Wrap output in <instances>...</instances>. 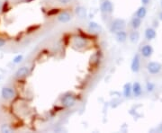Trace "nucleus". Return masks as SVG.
Segmentation results:
<instances>
[{
	"mask_svg": "<svg viewBox=\"0 0 162 133\" xmlns=\"http://www.w3.org/2000/svg\"><path fill=\"white\" fill-rule=\"evenodd\" d=\"M58 13H60V9H58V8H54V9H51V10H50V11L47 13V15H57Z\"/></svg>",
	"mask_w": 162,
	"mask_h": 133,
	"instance_id": "21",
	"label": "nucleus"
},
{
	"mask_svg": "<svg viewBox=\"0 0 162 133\" xmlns=\"http://www.w3.org/2000/svg\"><path fill=\"white\" fill-rule=\"evenodd\" d=\"M140 52H142V55L144 58H149L153 53V49H152V47H151V45L146 44V45H144L142 48V49H140Z\"/></svg>",
	"mask_w": 162,
	"mask_h": 133,
	"instance_id": "8",
	"label": "nucleus"
},
{
	"mask_svg": "<svg viewBox=\"0 0 162 133\" xmlns=\"http://www.w3.org/2000/svg\"><path fill=\"white\" fill-rule=\"evenodd\" d=\"M146 89L148 92H152L155 89V85L153 83H151V82H148L146 85Z\"/></svg>",
	"mask_w": 162,
	"mask_h": 133,
	"instance_id": "20",
	"label": "nucleus"
},
{
	"mask_svg": "<svg viewBox=\"0 0 162 133\" xmlns=\"http://www.w3.org/2000/svg\"><path fill=\"white\" fill-rule=\"evenodd\" d=\"M147 15V9L145 6H140L138 8L137 12H136V16L140 18V19H143Z\"/></svg>",
	"mask_w": 162,
	"mask_h": 133,
	"instance_id": "16",
	"label": "nucleus"
},
{
	"mask_svg": "<svg viewBox=\"0 0 162 133\" xmlns=\"http://www.w3.org/2000/svg\"><path fill=\"white\" fill-rule=\"evenodd\" d=\"M158 18H159L160 21H162V12H160V13H159V15H158Z\"/></svg>",
	"mask_w": 162,
	"mask_h": 133,
	"instance_id": "28",
	"label": "nucleus"
},
{
	"mask_svg": "<svg viewBox=\"0 0 162 133\" xmlns=\"http://www.w3.org/2000/svg\"><path fill=\"white\" fill-rule=\"evenodd\" d=\"M140 59L139 54H136L133 58L132 64H131V69L133 72L137 73L140 71Z\"/></svg>",
	"mask_w": 162,
	"mask_h": 133,
	"instance_id": "6",
	"label": "nucleus"
},
{
	"mask_svg": "<svg viewBox=\"0 0 162 133\" xmlns=\"http://www.w3.org/2000/svg\"><path fill=\"white\" fill-rule=\"evenodd\" d=\"M101 11L104 14H112L114 11L113 3L109 0H105L101 4Z\"/></svg>",
	"mask_w": 162,
	"mask_h": 133,
	"instance_id": "5",
	"label": "nucleus"
},
{
	"mask_svg": "<svg viewBox=\"0 0 162 133\" xmlns=\"http://www.w3.org/2000/svg\"><path fill=\"white\" fill-rule=\"evenodd\" d=\"M71 19V15L68 13V12H61L59 15H58V20L59 22L62 23V24H66L68 22L70 21Z\"/></svg>",
	"mask_w": 162,
	"mask_h": 133,
	"instance_id": "10",
	"label": "nucleus"
},
{
	"mask_svg": "<svg viewBox=\"0 0 162 133\" xmlns=\"http://www.w3.org/2000/svg\"><path fill=\"white\" fill-rule=\"evenodd\" d=\"M2 96L6 100L12 99L15 96V91L13 88L10 87H5L2 89Z\"/></svg>",
	"mask_w": 162,
	"mask_h": 133,
	"instance_id": "7",
	"label": "nucleus"
},
{
	"mask_svg": "<svg viewBox=\"0 0 162 133\" xmlns=\"http://www.w3.org/2000/svg\"><path fill=\"white\" fill-rule=\"evenodd\" d=\"M75 13L80 19H85L88 16V12H86V9L84 6H79L75 8Z\"/></svg>",
	"mask_w": 162,
	"mask_h": 133,
	"instance_id": "9",
	"label": "nucleus"
},
{
	"mask_svg": "<svg viewBox=\"0 0 162 133\" xmlns=\"http://www.w3.org/2000/svg\"><path fill=\"white\" fill-rule=\"evenodd\" d=\"M62 102V104L65 106V107H72L75 105V103H76V98L73 95L71 94H67V95H65L61 100Z\"/></svg>",
	"mask_w": 162,
	"mask_h": 133,
	"instance_id": "3",
	"label": "nucleus"
},
{
	"mask_svg": "<svg viewBox=\"0 0 162 133\" xmlns=\"http://www.w3.org/2000/svg\"><path fill=\"white\" fill-rule=\"evenodd\" d=\"M129 39H130V40H131L133 43L137 42L138 40H139V39H140V33H139V32H137V31L134 30L133 32H132L131 33H130Z\"/></svg>",
	"mask_w": 162,
	"mask_h": 133,
	"instance_id": "17",
	"label": "nucleus"
},
{
	"mask_svg": "<svg viewBox=\"0 0 162 133\" xmlns=\"http://www.w3.org/2000/svg\"><path fill=\"white\" fill-rule=\"evenodd\" d=\"M149 1H150V0H142V3L143 5H147V4L149 3Z\"/></svg>",
	"mask_w": 162,
	"mask_h": 133,
	"instance_id": "26",
	"label": "nucleus"
},
{
	"mask_svg": "<svg viewBox=\"0 0 162 133\" xmlns=\"http://www.w3.org/2000/svg\"><path fill=\"white\" fill-rule=\"evenodd\" d=\"M22 59H23V55H18V56H16V57L13 59V62L15 63V64H17V63H20V62H21Z\"/></svg>",
	"mask_w": 162,
	"mask_h": 133,
	"instance_id": "22",
	"label": "nucleus"
},
{
	"mask_svg": "<svg viewBox=\"0 0 162 133\" xmlns=\"http://www.w3.org/2000/svg\"><path fill=\"white\" fill-rule=\"evenodd\" d=\"M73 45L78 49H82L88 45V40L80 36H76L73 38Z\"/></svg>",
	"mask_w": 162,
	"mask_h": 133,
	"instance_id": "4",
	"label": "nucleus"
},
{
	"mask_svg": "<svg viewBox=\"0 0 162 133\" xmlns=\"http://www.w3.org/2000/svg\"><path fill=\"white\" fill-rule=\"evenodd\" d=\"M126 26V23L123 19H115L114 21L112 23L110 31L113 33H117L121 31H123Z\"/></svg>",
	"mask_w": 162,
	"mask_h": 133,
	"instance_id": "1",
	"label": "nucleus"
},
{
	"mask_svg": "<svg viewBox=\"0 0 162 133\" xmlns=\"http://www.w3.org/2000/svg\"><path fill=\"white\" fill-rule=\"evenodd\" d=\"M116 35V40H118L119 42H126L127 40V33L124 32V31H121L117 33H115Z\"/></svg>",
	"mask_w": 162,
	"mask_h": 133,
	"instance_id": "15",
	"label": "nucleus"
},
{
	"mask_svg": "<svg viewBox=\"0 0 162 133\" xmlns=\"http://www.w3.org/2000/svg\"><path fill=\"white\" fill-rule=\"evenodd\" d=\"M1 131L2 132H10L11 131V129L8 127V125H6V124H4L3 126H2V128H1Z\"/></svg>",
	"mask_w": 162,
	"mask_h": 133,
	"instance_id": "23",
	"label": "nucleus"
},
{
	"mask_svg": "<svg viewBox=\"0 0 162 133\" xmlns=\"http://www.w3.org/2000/svg\"><path fill=\"white\" fill-rule=\"evenodd\" d=\"M131 24H132L133 28L134 30H136V29L140 28V24H142V19L139 18V17H137V16H135V17L133 18Z\"/></svg>",
	"mask_w": 162,
	"mask_h": 133,
	"instance_id": "19",
	"label": "nucleus"
},
{
	"mask_svg": "<svg viewBox=\"0 0 162 133\" xmlns=\"http://www.w3.org/2000/svg\"><path fill=\"white\" fill-rule=\"evenodd\" d=\"M29 73V68L27 67H22L20 68L15 73V77H18V78H21V77H25L28 75Z\"/></svg>",
	"mask_w": 162,
	"mask_h": 133,
	"instance_id": "11",
	"label": "nucleus"
},
{
	"mask_svg": "<svg viewBox=\"0 0 162 133\" xmlns=\"http://www.w3.org/2000/svg\"><path fill=\"white\" fill-rule=\"evenodd\" d=\"M156 31L153 28H147L145 30V38L149 40H153L156 38Z\"/></svg>",
	"mask_w": 162,
	"mask_h": 133,
	"instance_id": "12",
	"label": "nucleus"
},
{
	"mask_svg": "<svg viewBox=\"0 0 162 133\" xmlns=\"http://www.w3.org/2000/svg\"><path fill=\"white\" fill-rule=\"evenodd\" d=\"M133 93V86L130 84V83H127L124 85L123 86V95L125 97H130L131 96Z\"/></svg>",
	"mask_w": 162,
	"mask_h": 133,
	"instance_id": "14",
	"label": "nucleus"
},
{
	"mask_svg": "<svg viewBox=\"0 0 162 133\" xmlns=\"http://www.w3.org/2000/svg\"><path fill=\"white\" fill-rule=\"evenodd\" d=\"M37 28H38V27H34V26H32V27H31V28H29V29H28V32H29V33H31V32H32V30H36Z\"/></svg>",
	"mask_w": 162,
	"mask_h": 133,
	"instance_id": "27",
	"label": "nucleus"
},
{
	"mask_svg": "<svg viewBox=\"0 0 162 133\" xmlns=\"http://www.w3.org/2000/svg\"><path fill=\"white\" fill-rule=\"evenodd\" d=\"M88 28L90 31H93V32H95V33H98L102 30L101 26L98 24H96L95 22H90L88 24Z\"/></svg>",
	"mask_w": 162,
	"mask_h": 133,
	"instance_id": "18",
	"label": "nucleus"
},
{
	"mask_svg": "<svg viewBox=\"0 0 162 133\" xmlns=\"http://www.w3.org/2000/svg\"><path fill=\"white\" fill-rule=\"evenodd\" d=\"M5 43H6V40H3V39H1V38H0V47L4 46V45H5Z\"/></svg>",
	"mask_w": 162,
	"mask_h": 133,
	"instance_id": "24",
	"label": "nucleus"
},
{
	"mask_svg": "<svg viewBox=\"0 0 162 133\" xmlns=\"http://www.w3.org/2000/svg\"><path fill=\"white\" fill-rule=\"evenodd\" d=\"M162 68V66L158 62H155V61H151L147 65V69L148 71L152 75H156L160 72V70Z\"/></svg>",
	"mask_w": 162,
	"mask_h": 133,
	"instance_id": "2",
	"label": "nucleus"
},
{
	"mask_svg": "<svg viewBox=\"0 0 162 133\" xmlns=\"http://www.w3.org/2000/svg\"><path fill=\"white\" fill-rule=\"evenodd\" d=\"M142 86H140V84L138 83V82H135L133 85V93L134 94L135 96H140L142 95Z\"/></svg>",
	"mask_w": 162,
	"mask_h": 133,
	"instance_id": "13",
	"label": "nucleus"
},
{
	"mask_svg": "<svg viewBox=\"0 0 162 133\" xmlns=\"http://www.w3.org/2000/svg\"><path fill=\"white\" fill-rule=\"evenodd\" d=\"M161 6H162V1H161Z\"/></svg>",
	"mask_w": 162,
	"mask_h": 133,
	"instance_id": "30",
	"label": "nucleus"
},
{
	"mask_svg": "<svg viewBox=\"0 0 162 133\" xmlns=\"http://www.w3.org/2000/svg\"><path fill=\"white\" fill-rule=\"evenodd\" d=\"M59 1L60 2V3H63V4H68L70 0H59Z\"/></svg>",
	"mask_w": 162,
	"mask_h": 133,
	"instance_id": "25",
	"label": "nucleus"
},
{
	"mask_svg": "<svg viewBox=\"0 0 162 133\" xmlns=\"http://www.w3.org/2000/svg\"><path fill=\"white\" fill-rule=\"evenodd\" d=\"M1 9H2V3L0 1V11H1Z\"/></svg>",
	"mask_w": 162,
	"mask_h": 133,
	"instance_id": "29",
	"label": "nucleus"
}]
</instances>
